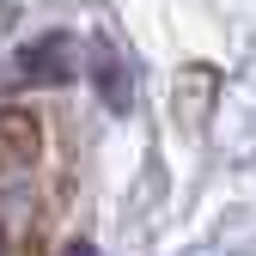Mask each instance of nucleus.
<instances>
[{
    "instance_id": "obj_1",
    "label": "nucleus",
    "mask_w": 256,
    "mask_h": 256,
    "mask_svg": "<svg viewBox=\"0 0 256 256\" xmlns=\"http://www.w3.org/2000/svg\"><path fill=\"white\" fill-rule=\"evenodd\" d=\"M43 220H49L43 128L30 110H0V250L37 244Z\"/></svg>"
},
{
    "instance_id": "obj_2",
    "label": "nucleus",
    "mask_w": 256,
    "mask_h": 256,
    "mask_svg": "<svg viewBox=\"0 0 256 256\" xmlns=\"http://www.w3.org/2000/svg\"><path fill=\"white\" fill-rule=\"evenodd\" d=\"M24 68H30V74H55V80H61V74H68V43L49 37L43 49H30V55H24Z\"/></svg>"
}]
</instances>
